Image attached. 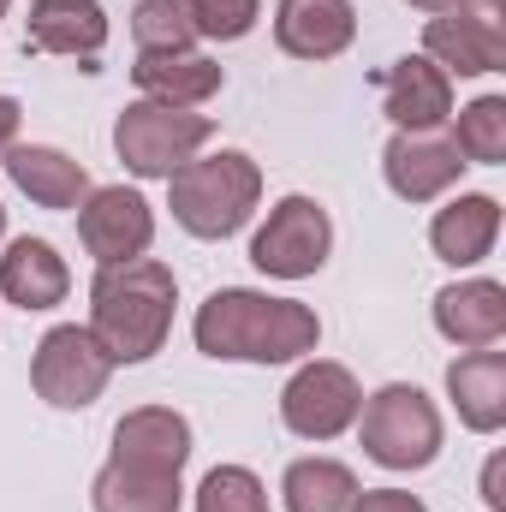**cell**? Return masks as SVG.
<instances>
[{
  "label": "cell",
  "mask_w": 506,
  "mask_h": 512,
  "mask_svg": "<svg viewBox=\"0 0 506 512\" xmlns=\"http://www.w3.org/2000/svg\"><path fill=\"white\" fill-rule=\"evenodd\" d=\"M191 340L215 364H298L322 346V316L298 298L221 286L197 304Z\"/></svg>",
  "instance_id": "6da1fadb"
},
{
  "label": "cell",
  "mask_w": 506,
  "mask_h": 512,
  "mask_svg": "<svg viewBox=\"0 0 506 512\" xmlns=\"http://www.w3.org/2000/svg\"><path fill=\"white\" fill-rule=\"evenodd\" d=\"M173 304H179V280L155 256L96 268V280H90V334L114 364H149L173 334Z\"/></svg>",
  "instance_id": "7a4b0ae2"
},
{
  "label": "cell",
  "mask_w": 506,
  "mask_h": 512,
  "mask_svg": "<svg viewBox=\"0 0 506 512\" xmlns=\"http://www.w3.org/2000/svg\"><path fill=\"white\" fill-rule=\"evenodd\" d=\"M262 203V167L245 149L191 155L167 179V209L191 239H233Z\"/></svg>",
  "instance_id": "3957f363"
},
{
  "label": "cell",
  "mask_w": 506,
  "mask_h": 512,
  "mask_svg": "<svg viewBox=\"0 0 506 512\" xmlns=\"http://www.w3.org/2000/svg\"><path fill=\"white\" fill-rule=\"evenodd\" d=\"M358 441L381 471H423L441 453V411L423 387L387 382L358 405Z\"/></svg>",
  "instance_id": "277c9868"
},
{
  "label": "cell",
  "mask_w": 506,
  "mask_h": 512,
  "mask_svg": "<svg viewBox=\"0 0 506 512\" xmlns=\"http://www.w3.org/2000/svg\"><path fill=\"white\" fill-rule=\"evenodd\" d=\"M215 137V120L197 108H167V102H131L114 120V155L137 179H173L203 143Z\"/></svg>",
  "instance_id": "5b68a950"
},
{
  "label": "cell",
  "mask_w": 506,
  "mask_h": 512,
  "mask_svg": "<svg viewBox=\"0 0 506 512\" xmlns=\"http://www.w3.org/2000/svg\"><path fill=\"white\" fill-rule=\"evenodd\" d=\"M423 54L447 78H489L506 72V0H459L447 12H429Z\"/></svg>",
  "instance_id": "8992f818"
},
{
  "label": "cell",
  "mask_w": 506,
  "mask_h": 512,
  "mask_svg": "<svg viewBox=\"0 0 506 512\" xmlns=\"http://www.w3.org/2000/svg\"><path fill=\"white\" fill-rule=\"evenodd\" d=\"M108 376H114V358L96 346L90 328L78 322H60L36 340V358H30V387L54 405V411H84L108 393Z\"/></svg>",
  "instance_id": "52a82bcc"
},
{
  "label": "cell",
  "mask_w": 506,
  "mask_h": 512,
  "mask_svg": "<svg viewBox=\"0 0 506 512\" xmlns=\"http://www.w3.org/2000/svg\"><path fill=\"white\" fill-rule=\"evenodd\" d=\"M334 251V221L316 197H280L251 239V262L268 280H310Z\"/></svg>",
  "instance_id": "ba28073f"
},
{
  "label": "cell",
  "mask_w": 506,
  "mask_h": 512,
  "mask_svg": "<svg viewBox=\"0 0 506 512\" xmlns=\"http://www.w3.org/2000/svg\"><path fill=\"white\" fill-rule=\"evenodd\" d=\"M358 405H364V387L334 358H304L298 376L280 387V423L298 441H334V435H346L358 423Z\"/></svg>",
  "instance_id": "9c48e42d"
},
{
  "label": "cell",
  "mask_w": 506,
  "mask_h": 512,
  "mask_svg": "<svg viewBox=\"0 0 506 512\" xmlns=\"http://www.w3.org/2000/svg\"><path fill=\"white\" fill-rule=\"evenodd\" d=\"M78 239H84V251L96 256V268L137 262L155 245V209L131 185H102V191H90L78 203Z\"/></svg>",
  "instance_id": "30bf717a"
},
{
  "label": "cell",
  "mask_w": 506,
  "mask_h": 512,
  "mask_svg": "<svg viewBox=\"0 0 506 512\" xmlns=\"http://www.w3.org/2000/svg\"><path fill=\"white\" fill-rule=\"evenodd\" d=\"M381 173L399 203H435L459 185L465 161H459L453 137H441V131H393L381 149Z\"/></svg>",
  "instance_id": "8fae6325"
},
{
  "label": "cell",
  "mask_w": 506,
  "mask_h": 512,
  "mask_svg": "<svg viewBox=\"0 0 506 512\" xmlns=\"http://www.w3.org/2000/svg\"><path fill=\"white\" fill-rule=\"evenodd\" d=\"M376 90L393 131H441L453 120V78L429 54H399L393 66H381Z\"/></svg>",
  "instance_id": "7c38bea8"
},
{
  "label": "cell",
  "mask_w": 506,
  "mask_h": 512,
  "mask_svg": "<svg viewBox=\"0 0 506 512\" xmlns=\"http://www.w3.org/2000/svg\"><path fill=\"white\" fill-rule=\"evenodd\" d=\"M435 334L447 346H465V352H483V346H501L506 334V286L489 274H471V280H453L435 292Z\"/></svg>",
  "instance_id": "4fadbf2b"
},
{
  "label": "cell",
  "mask_w": 506,
  "mask_h": 512,
  "mask_svg": "<svg viewBox=\"0 0 506 512\" xmlns=\"http://www.w3.org/2000/svg\"><path fill=\"white\" fill-rule=\"evenodd\" d=\"M358 36L352 0H280L274 6V42L292 60H334Z\"/></svg>",
  "instance_id": "5bb4252c"
},
{
  "label": "cell",
  "mask_w": 506,
  "mask_h": 512,
  "mask_svg": "<svg viewBox=\"0 0 506 512\" xmlns=\"http://www.w3.org/2000/svg\"><path fill=\"white\" fill-rule=\"evenodd\" d=\"M6 179L36 203V209H78L96 185H90V173H84V161H72L66 149H54V143H12L6 149Z\"/></svg>",
  "instance_id": "9a60e30c"
},
{
  "label": "cell",
  "mask_w": 506,
  "mask_h": 512,
  "mask_svg": "<svg viewBox=\"0 0 506 512\" xmlns=\"http://www.w3.org/2000/svg\"><path fill=\"white\" fill-rule=\"evenodd\" d=\"M501 239V203L489 191H459L447 209H435L429 221V251L447 268H477Z\"/></svg>",
  "instance_id": "2e32d148"
},
{
  "label": "cell",
  "mask_w": 506,
  "mask_h": 512,
  "mask_svg": "<svg viewBox=\"0 0 506 512\" xmlns=\"http://www.w3.org/2000/svg\"><path fill=\"white\" fill-rule=\"evenodd\" d=\"M114 459H131V465H149V471H185L191 459V423L185 411L173 405H137L114 423Z\"/></svg>",
  "instance_id": "e0dca14e"
},
{
  "label": "cell",
  "mask_w": 506,
  "mask_h": 512,
  "mask_svg": "<svg viewBox=\"0 0 506 512\" xmlns=\"http://www.w3.org/2000/svg\"><path fill=\"white\" fill-rule=\"evenodd\" d=\"M66 292H72V268L48 239H12L6 245V256H0V298L6 304H18L30 316V310L66 304Z\"/></svg>",
  "instance_id": "ac0fdd59"
},
{
  "label": "cell",
  "mask_w": 506,
  "mask_h": 512,
  "mask_svg": "<svg viewBox=\"0 0 506 512\" xmlns=\"http://www.w3.org/2000/svg\"><path fill=\"white\" fill-rule=\"evenodd\" d=\"M131 84H137V96H143V102H167V108H203L209 96H221L227 72H221L209 54L185 48V54H137V66H131Z\"/></svg>",
  "instance_id": "d6986e66"
},
{
  "label": "cell",
  "mask_w": 506,
  "mask_h": 512,
  "mask_svg": "<svg viewBox=\"0 0 506 512\" xmlns=\"http://www.w3.org/2000/svg\"><path fill=\"white\" fill-rule=\"evenodd\" d=\"M447 399L471 435H495L506 423V352L483 346L447 364Z\"/></svg>",
  "instance_id": "ffe728a7"
},
{
  "label": "cell",
  "mask_w": 506,
  "mask_h": 512,
  "mask_svg": "<svg viewBox=\"0 0 506 512\" xmlns=\"http://www.w3.org/2000/svg\"><path fill=\"white\" fill-rule=\"evenodd\" d=\"M24 42L36 54H72V60H90L108 48V12L96 0H48V6H30V30Z\"/></svg>",
  "instance_id": "44dd1931"
},
{
  "label": "cell",
  "mask_w": 506,
  "mask_h": 512,
  "mask_svg": "<svg viewBox=\"0 0 506 512\" xmlns=\"http://www.w3.org/2000/svg\"><path fill=\"white\" fill-rule=\"evenodd\" d=\"M90 507L96 512H179L185 489L173 471H149L131 459H108L90 483Z\"/></svg>",
  "instance_id": "7402d4cb"
},
{
  "label": "cell",
  "mask_w": 506,
  "mask_h": 512,
  "mask_svg": "<svg viewBox=\"0 0 506 512\" xmlns=\"http://www.w3.org/2000/svg\"><path fill=\"white\" fill-rule=\"evenodd\" d=\"M358 477L340 459H292L280 477V501L286 512H352L358 507Z\"/></svg>",
  "instance_id": "603a6c76"
},
{
  "label": "cell",
  "mask_w": 506,
  "mask_h": 512,
  "mask_svg": "<svg viewBox=\"0 0 506 512\" xmlns=\"http://www.w3.org/2000/svg\"><path fill=\"white\" fill-rule=\"evenodd\" d=\"M453 149L465 167H501L506 161V96H477L453 120Z\"/></svg>",
  "instance_id": "cb8c5ba5"
},
{
  "label": "cell",
  "mask_w": 506,
  "mask_h": 512,
  "mask_svg": "<svg viewBox=\"0 0 506 512\" xmlns=\"http://www.w3.org/2000/svg\"><path fill=\"white\" fill-rule=\"evenodd\" d=\"M131 42H137V54H185L197 42L191 0H137L131 6Z\"/></svg>",
  "instance_id": "d4e9b609"
},
{
  "label": "cell",
  "mask_w": 506,
  "mask_h": 512,
  "mask_svg": "<svg viewBox=\"0 0 506 512\" xmlns=\"http://www.w3.org/2000/svg\"><path fill=\"white\" fill-rule=\"evenodd\" d=\"M197 512H268V489L245 465H215L197 483Z\"/></svg>",
  "instance_id": "484cf974"
},
{
  "label": "cell",
  "mask_w": 506,
  "mask_h": 512,
  "mask_svg": "<svg viewBox=\"0 0 506 512\" xmlns=\"http://www.w3.org/2000/svg\"><path fill=\"white\" fill-rule=\"evenodd\" d=\"M191 18H197V36H209V42H239V36L256 30L262 0H191Z\"/></svg>",
  "instance_id": "4316f807"
},
{
  "label": "cell",
  "mask_w": 506,
  "mask_h": 512,
  "mask_svg": "<svg viewBox=\"0 0 506 512\" xmlns=\"http://www.w3.org/2000/svg\"><path fill=\"white\" fill-rule=\"evenodd\" d=\"M352 512H423V501L405 495V489H364Z\"/></svg>",
  "instance_id": "83f0119b"
},
{
  "label": "cell",
  "mask_w": 506,
  "mask_h": 512,
  "mask_svg": "<svg viewBox=\"0 0 506 512\" xmlns=\"http://www.w3.org/2000/svg\"><path fill=\"white\" fill-rule=\"evenodd\" d=\"M483 507H489V512H506V495H501V453L483 465Z\"/></svg>",
  "instance_id": "f1b7e54d"
},
{
  "label": "cell",
  "mask_w": 506,
  "mask_h": 512,
  "mask_svg": "<svg viewBox=\"0 0 506 512\" xmlns=\"http://www.w3.org/2000/svg\"><path fill=\"white\" fill-rule=\"evenodd\" d=\"M18 120H24V108H18L12 96H0V155L18 143Z\"/></svg>",
  "instance_id": "f546056e"
},
{
  "label": "cell",
  "mask_w": 506,
  "mask_h": 512,
  "mask_svg": "<svg viewBox=\"0 0 506 512\" xmlns=\"http://www.w3.org/2000/svg\"><path fill=\"white\" fill-rule=\"evenodd\" d=\"M417 12H447V6H459V0H411Z\"/></svg>",
  "instance_id": "4dcf8cb0"
},
{
  "label": "cell",
  "mask_w": 506,
  "mask_h": 512,
  "mask_svg": "<svg viewBox=\"0 0 506 512\" xmlns=\"http://www.w3.org/2000/svg\"><path fill=\"white\" fill-rule=\"evenodd\" d=\"M0 239H6V209H0Z\"/></svg>",
  "instance_id": "1f68e13d"
},
{
  "label": "cell",
  "mask_w": 506,
  "mask_h": 512,
  "mask_svg": "<svg viewBox=\"0 0 506 512\" xmlns=\"http://www.w3.org/2000/svg\"><path fill=\"white\" fill-rule=\"evenodd\" d=\"M6 6H12V0H0V18H6Z\"/></svg>",
  "instance_id": "d6a6232c"
},
{
  "label": "cell",
  "mask_w": 506,
  "mask_h": 512,
  "mask_svg": "<svg viewBox=\"0 0 506 512\" xmlns=\"http://www.w3.org/2000/svg\"><path fill=\"white\" fill-rule=\"evenodd\" d=\"M30 6H48V0H30Z\"/></svg>",
  "instance_id": "836d02e7"
}]
</instances>
